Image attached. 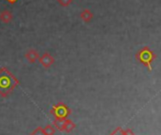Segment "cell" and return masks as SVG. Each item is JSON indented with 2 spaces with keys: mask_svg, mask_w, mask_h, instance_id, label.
I'll return each instance as SVG.
<instances>
[{
  "mask_svg": "<svg viewBox=\"0 0 161 135\" xmlns=\"http://www.w3.org/2000/svg\"><path fill=\"white\" fill-rule=\"evenodd\" d=\"M17 84L18 80L11 72L6 68L0 69V95L2 96H9Z\"/></svg>",
  "mask_w": 161,
  "mask_h": 135,
  "instance_id": "cell-1",
  "label": "cell"
},
{
  "mask_svg": "<svg viewBox=\"0 0 161 135\" xmlns=\"http://www.w3.org/2000/svg\"><path fill=\"white\" fill-rule=\"evenodd\" d=\"M136 60L143 63L149 71H152L153 67H152V63L153 61V60L156 58V55L153 53V51H152L149 47L144 46L141 50H139L136 54Z\"/></svg>",
  "mask_w": 161,
  "mask_h": 135,
  "instance_id": "cell-2",
  "label": "cell"
},
{
  "mask_svg": "<svg viewBox=\"0 0 161 135\" xmlns=\"http://www.w3.org/2000/svg\"><path fill=\"white\" fill-rule=\"evenodd\" d=\"M69 112H70V110L64 103H59V104L53 106V108L51 110V113L57 119H64L68 115Z\"/></svg>",
  "mask_w": 161,
  "mask_h": 135,
  "instance_id": "cell-3",
  "label": "cell"
},
{
  "mask_svg": "<svg viewBox=\"0 0 161 135\" xmlns=\"http://www.w3.org/2000/svg\"><path fill=\"white\" fill-rule=\"evenodd\" d=\"M41 64L46 67V68H47V67H49L53 62H54V58L49 54V53H45L40 59H39Z\"/></svg>",
  "mask_w": 161,
  "mask_h": 135,
  "instance_id": "cell-4",
  "label": "cell"
},
{
  "mask_svg": "<svg viewBox=\"0 0 161 135\" xmlns=\"http://www.w3.org/2000/svg\"><path fill=\"white\" fill-rule=\"evenodd\" d=\"M26 58L29 60L30 62H35L36 60H39V54L35 49H30L27 53H26Z\"/></svg>",
  "mask_w": 161,
  "mask_h": 135,
  "instance_id": "cell-5",
  "label": "cell"
},
{
  "mask_svg": "<svg viewBox=\"0 0 161 135\" xmlns=\"http://www.w3.org/2000/svg\"><path fill=\"white\" fill-rule=\"evenodd\" d=\"M0 20H1L5 24L10 23L13 20V14H12V13L10 11H7V10L3 11L1 13H0Z\"/></svg>",
  "mask_w": 161,
  "mask_h": 135,
  "instance_id": "cell-6",
  "label": "cell"
},
{
  "mask_svg": "<svg viewBox=\"0 0 161 135\" xmlns=\"http://www.w3.org/2000/svg\"><path fill=\"white\" fill-rule=\"evenodd\" d=\"M80 19H82L84 22H89L93 18V13L88 9H86L80 13Z\"/></svg>",
  "mask_w": 161,
  "mask_h": 135,
  "instance_id": "cell-7",
  "label": "cell"
},
{
  "mask_svg": "<svg viewBox=\"0 0 161 135\" xmlns=\"http://www.w3.org/2000/svg\"><path fill=\"white\" fill-rule=\"evenodd\" d=\"M75 127V124L71 121V120H65V123H64V129L67 132L71 131L73 128Z\"/></svg>",
  "mask_w": 161,
  "mask_h": 135,
  "instance_id": "cell-8",
  "label": "cell"
},
{
  "mask_svg": "<svg viewBox=\"0 0 161 135\" xmlns=\"http://www.w3.org/2000/svg\"><path fill=\"white\" fill-rule=\"evenodd\" d=\"M64 123H65V120L64 119H55V126L60 129V130H63L64 129Z\"/></svg>",
  "mask_w": 161,
  "mask_h": 135,
  "instance_id": "cell-9",
  "label": "cell"
},
{
  "mask_svg": "<svg viewBox=\"0 0 161 135\" xmlns=\"http://www.w3.org/2000/svg\"><path fill=\"white\" fill-rule=\"evenodd\" d=\"M44 132H45V134L46 135H53L54 134V132H55V129H54V127H52V126H47L44 129Z\"/></svg>",
  "mask_w": 161,
  "mask_h": 135,
  "instance_id": "cell-10",
  "label": "cell"
},
{
  "mask_svg": "<svg viewBox=\"0 0 161 135\" xmlns=\"http://www.w3.org/2000/svg\"><path fill=\"white\" fill-rule=\"evenodd\" d=\"M57 1H58V3H59L61 6H63V7H67V6H69V4L72 3L73 0H57Z\"/></svg>",
  "mask_w": 161,
  "mask_h": 135,
  "instance_id": "cell-11",
  "label": "cell"
},
{
  "mask_svg": "<svg viewBox=\"0 0 161 135\" xmlns=\"http://www.w3.org/2000/svg\"><path fill=\"white\" fill-rule=\"evenodd\" d=\"M31 135H46V134H45L44 130H43L41 127H38V128H36V129L31 133Z\"/></svg>",
  "mask_w": 161,
  "mask_h": 135,
  "instance_id": "cell-12",
  "label": "cell"
},
{
  "mask_svg": "<svg viewBox=\"0 0 161 135\" xmlns=\"http://www.w3.org/2000/svg\"><path fill=\"white\" fill-rule=\"evenodd\" d=\"M122 135H135L134 132L131 129H126V130H122Z\"/></svg>",
  "mask_w": 161,
  "mask_h": 135,
  "instance_id": "cell-13",
  "label": "cell"
},
{
  "mask_svg": "<svg viewBox=\"0 0 161 135\" xmlns=\"http://www.w3.org/2000/svg\"><path fill=\"white\" fill-rule=\"evenodd\" d=\"M6 1H8L9 3H11V4H14L15 2H17L18 0H6Z\"/></svg>",
  "mask_w": 161,
  "mask_h": 135,
  "instance_id": "cell-14",
  "label": "cell"
}]
</instances>
